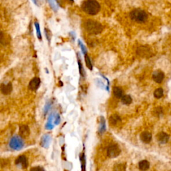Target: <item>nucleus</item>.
<instances>
[{
	"label": "nucleus",
	"instance_id": "obj_24",
	"mask_svg": "<svg viewBox=\"0 0 171 171\" xmlns=\"http://www.w3.org/2000/svg\"><path fill=\"white\" fill-rule=\"evenodd\" d=\"M48 1L53 10L57 11L58 9V4H57L56 0H48Z\"/></svg>",
	"mask_w": 171,
	"mask_h": 171
},
{
	"label": "nucleus",
	"instance_id": "obj_26",
	"mask_svg": "<svg viewBox=\"0 0 171 171\" xmlns=\"http://www.w3.org/2000/svg\"><path fill=\"white\" fill-rule=\"evenodd\" d=\"M85 62H86V66L88 67V68L90 70H92V69H93L92 64L91 60L90 59V57H89L88 54L85 55Z\"/></svg>",
	"mask_w": 171,
	"mask_h": 171
},
{
	"label": "nucleus",
	"instance_id": "obj_32",
	"mask_svg": "<svg viewBox=\"0 0 171 171\" xmlns=\"http://www.w3.org/2000/svg\"><path fill=\"white\" fill-rule=\"evenodd\" d=\"M32 1L35 6H37L38 7L42 6L44 3V0H32Z\"/></svg>",
	"mask_w": 171,
	"mask_h": 171
},
{
	"label": "nucleus",
	"instance_id": "obj_12",
	"mask_svg": "<svg viewBox=\"0 0 171 171\" xmlns=\"http://www.w3.org/2000/svg\"><path fill=\"white\" fill-rule=\"evenodd\" d=\"M156 137L157 141L160 144L167 143L168 141V140H169V136H168L166 132H159V133L156 135Z\"/></svg>",
	"mask_w": 171,
	"mask_h": 171
},
{
	"label": "nucleus",
	"instance_id": "obj_21",
	"mask_svg": "<svg viewBox=\"0 0 171 171\" xmlns=\"http://www.w3.org/2000/svg\"><path fill=\"white\" fill-rule=\"evenodd\" d=\"M54 116H55V115H54L53 114H52L50 116L49 118H48L47 123L46 124H45V128L48 130H52L53 128H54V124H52V121H53V120H54Z\"/></svg>",
	"mask_w": 171,
	"mask_h": 171
},
{
	"label": "nucleus",
	"instance_id": "obj_17",
	"mask_svg": "<svg viewBox=\"0 0 171 171\" xmlns=\"http://www.w3.org/2000/svg\"><path fill=\"white\" fill-rule=\"evenodd\" d=\"M77 58H78V67H79V72H80V76L82 77V78H85L86 76V72L85 70H84V67L82 66V61H81V58H80V54L78 53L77 54Z\"/></svg>",
	"mask_w": 171,
	"mask_h": 171
},
{
	"label": "nucleus",
	"instance_id": "obj_9",
	"mask_svg": "<svg viewBox=\"0 0 171 171\" xmlns=\"http://www.w3.org/2000/svg\"><path fill=\"white\" fill-rule=\"evenodd\" d=\"M52 141V137L50 134H44V136L42 137L40 141V145L42 146L43 148H47L49 147L50 143Z\"/></svg>",
	"mask_w": 171,
	"mask_h": 171
},
{
	"label": "nucleus",
	"instance_id": "obj_5",
	"mask_svg": "<svg viewBox=\"0 0 171 171\" xmlns=\"http://www.w3.org/2000/svg\"><path fill=\"white\" fill-rule=\"evenodd\" d=\"M121 150L116 144H111L107 148V155L110 158H114L120 155Z\"/></svg>",
	"mask_w": 171,
	"mask_h": 171
},
{
	"label": "nucleus",
	"instance_id": "obj_22",
	"mask_svg": "<svg viewBox=\"0 0 171 171\" xmlns=\"http://www.w3.org/2000/svg\"><path fill=\"white\" fill-rule=\"evenodd\" d=\"M122 104L125 105H130L132 102V98L130 95H124L121 98Z\"/></svg>",
	"mask_w": 171,
	"mask_h": 171
},
{
	"label": "nucleus",
	"instance_id": "obj_11",
	"mask_svg": "<svg viewBox=\"0 0 171 171\" xmlns=\"http://www.w3.org/2000/svg\"><path fill=\"white\" fill-rule=\"evenodd\" d=\"M13 90V86H12L11 83L9 82L8 84L2 83L1 84V93L4 95H8L11 94Z\"/></svg>",
	"mask_w": 171,
	"mask_h": 171
},
{
	"label": "nucleus",
	"instance_id": "obj_10",
	"mask_svg": "<svg viewBox=\"0 0 171 171\" xmlns=\"http://www.w3.org/2000/svg\"><path fill=\"white\" fill-rule=\"evenodd\" d=\"M30 131L29 128L28 126L27 125H21L20 126V128H19V134L20 136L23 138H26L30 135Z\"/></svg>",
	"mask_w": 171,
	"mask_h": 171
},
{
	"label": "nucleus",
	"instance_id": "obj_34",
	"mask_svg": "<svg viewBox=\"0 0 171 171\" xmlns=\"http://www.w3.org/2000/svg\"><path fill=\"white\" fill-rule=\"evenodd\" d=\"M30 171H45L44 168L41 167H35L31 168Z\"/></svg>",
	"mask_w": 171,
	"mask_h": 171
},
{
	"label": "nucleus",
	"instance_id": "obj_36",
	"mask_svg": "<svg viewBox=\"0 0 171 171\" xmlns=\"http://www.w3.org/2000/svg\"><path fill=\"white\" fill-rule=\"evenodd\" d=\"M70 1H71L73 2V1H74V0H70Z\"/></svg>",
	"mask_w": 171,
	"mask_h": 171
},
{
	"label": "nucleus",
	"instance_id": "obj_16",
	"mask_svg": "<svg viewBox=\"0 0 171 171\" xmlns=\"http://www.w3.org/2000/svg\"><path fill=\"white\" fill-rule=\"evenodd\" d=\"M113 94L116 98H122L124 96V91L120 87L115 86L113 88Z\"/></svg>",
	"mask_w": 171,
	"mask_h": 171
},
{
	"label": "nucleus",
	"instance_id": "obj_27",
	"mask_svg": "<svg viewBox=\"0 0 171 171\" xmlns=\"http://www.w3.org/2000/svg\"><path fill=\"white\" fill-rule=\"evenodd\" d=\"M78 45H80V48H81V50H82V52L83 54L84 55H86V54H87V49H86V48L85 45H84V44L82 43V42L80 40H79L78 41Z\"/></svg>",
	"mask_w": 171,
	"mask_h": 171
},
{
	"label": "nucleus",
	"instance_id": "obj_7",
	"mask_svg": "<svg viewBox=\"0 0 171 171\" xmlns=\"http://www.w3.org/2000/svg\"><path fill=\"white\" fill-rule=\"evenodd\" d=\"M41 84V80L38 77H35L30 82L28 88L32 91H35L39 88Z\"/></svg>",
	"mask_w": 171,
	"mask_h": 171
},
{
	"label": "nucleus",
	"instance_id": "obj_33",
	"mask_svg": "<svg viewBox=\"0 0 171 171\" xmlns=\"http://www.w3.org/2000/svg\"><path fill=\"white\" fill-rule=\"evenodd\" d=\"M60 122V116L58 114H56L54 116V123L55 124H58Z\"/></svg>",
	"mask_w": 171,
	"mask_h": 171
},
{
	"label": "nucleus",
	"instance_id": "obj_19",
	"mask_svg": "<svg viewBox=\"0 0 171 171\" xmlns=\"http://www.w3.org/2000/svg\"><path fill=\"white\" fill-rule=\"evenodd\" d=\"M106 120L102 116L100 118V126L99 129H98V132L100 134H102L106 131Z\"/></svg>",
	"mask_w": 171,
	"mask_h": 171
},
{
	"label": "nucleus",
	"instance_id": "obj_15",
	"mask_svg": "<svg viewBox=\"0 0 171 171\" xmlns=\"http://www.w3.org/2000/svg\"><path fill=\"white\" fill-rule=\"evenodd\" d=\"M137 53L140 56L144 57L146 56H150V50L146 46H140L137 50Z\"/></svg>",
	"mask_w": 171,
	"mask_h": 171
},
{
	"label": "nucleus",
	"instance_id": "obj_6",
	"mask_svg": "<svg viewBox=\"0 0 171 171\" xmlns=\"http://www.w3.org/2000/svg\"><path fill=\"white\" fill-rule=\"evenodd\" d=\"M15 163L17 166L20 167L21 168H23V169H25V168H28V159L24 155H21L18 156L16 158Z\"/></svg>",
	"mask_w": 171,
	"mask_h": 171
},
{
	"label": "nucleus",
	"instance_id": "obj_25",
	"mask_svg": "<svg viewBox=\"0 0 171 171\" xmlns=\"http://www.w3.org/2000/svg\"><path fill=\"white\" fill-rule=\"evenodd\" d=\"M34 26H35V30H36V34H37V38L40 40H42V33H41V31H40V27L39 23H38V21H35Z\"/></svg>",
	"mask_w": 171,
	"mask_h": 171
},
{
	"label": "nucleus",
	"instance_id": "obj_3",
	"mask_svg": "<svg viewBox=\"0 0 171 171\" xmlns=\"http://www.w3.org/2000/svg\"><path fill=\"white\" fill-rule=\"evenodd\" d=\"M130 18L138 23H144L148 20V14L143 9H135L130 13Z\"/></svg>",
	"mask_w": 171,
	"mask_h": 171
},
{
	"label": "nucleus",
	"instance_id": "obj_28",
	"mask_svg": "<svg viewBox=\"0 0 171 171\" xmlns=\"http://www.w3.org/2000/svg\"><path fill=\"white\" fill-rule=\"evenodd\" d=\"M44 32H45V37H46L47 40L49 43H50V41H51V38H52V32H50V30L49 29H47V28H45L44 29Z\"/></svg>",
	"mask_w": 171,
	"mask_h": 171
},
{
	"label": "nucleus",
	"instance_id": "obj_35",
	"mask_svg": "<svg viewBox=\"0 0 171 171\" xmlns=\"http://www.w3.org/2000/svg\"><path fill=\"white\" fill-rule=\"evenodd\" d=\"M70 35L71 36L72 38V40H74L76 39V34H75V33L73 32H70Z\"/></svg>",
	"mask_w": 171,
	"mask_h": 171
},
{
	"label": "nucleus",
	"instance_id": "obj_20",
	"mask_svg": "<svg viewBox=\"0 0 171 171\" xmlns=\"http://www.w3.org/2000/svg\"><path fill=\"white\" fill-rule=\"evenodd\" d=\"M80 160L81 162L82 171H86V156L84 151L80 154Z\"/></svg>",
	"mask_w": 171,
	"mask_h": 171
},
{
	"label": "nucleus",
	"instance_id": "obj_4",
	"mask_svg": "<svg viewBox=\"0 0 171 171\" xmlns=\"http://www.w3.org/2000/svg\"><path fill=\"white\" fill-rule=\"evenodd\" d=\"M9 146L12 150H20L23 147L24 142L23 138L20 136H13L10 139L9 143Z\"/></svg>",
	"mask_w": 171,
	"mask_h": 171
},
{
	"label": "nucleus",
	"instance_id": "obj_14",
	"mask_svg": "<svg viewBox=\"0 0 171 171\" xmlns=\"http://www.w3.org/2000/svg\"><path fill=\"white\" fill-rule=\"evenodd\" d=\"M140 140L144 143L148 144L150 143L152 140V134L149 132L144 131L140 134Z\"/></svg>",
	"mask_w": 171,
	"mask_h": 171
},
{
	"label": "nucleus",
	"instance_id": "obj_30",
	"mask_svg": "<svg viewBox=\"0 0 171 171\" xmlns=\"http://www.w3.org/2000/svg\"><path fill=\"white\" fill-rule=\"evenodd\" d=\"M52 102L51 101H49V102H48L46 103V104H45V107H44V114L45 115L49 111V110L50 109V108H51V106H52Z\"/></svg>",
	"mask_w": 171,
	"mask_h": 171
},
{
	"label": "nucleus",
	"instance_id": "obj_23",
	"mask_svg": "<svg viewBox=\"0 0 171 171\" xmlns=\"http://www.w3.org/2000/svg\"><path fill=\"white\" fill-rule=\"evenodd\" d=\"M164 95V90L162 88H158L157 89H156L155 91L154 92V96L157 99H160Z\"/></svg>",
	"mask_w": 171,
	"mask_h": 171
},
{
	"label": "nucleus",
	"instance_id": "obj_13",
	"mask_svg": "<svg viewBox=\"0 0 171 171\" xmlns=\"http://www.w3.org/2000/svg\"><path fill=\"white\" fill-rule=\"evenodd\" d=\"M109 123L112 126H117L118 125L121 123V118L118 114H113L110 116Z\"/></svg>",
	"mask_w": 171,
	"mask_h": 171
},
{
	"label": "nucleus",
	"instance_id": "obj_31",
	"mask_svg": "<svg viewBox=\"0 0 171 171\" xmlns=\"http://www.w3.org/2000/svg\"><path fill=\"white\" fill-rule=\"evenodd\" d=\"M126 170V167L123 165V164H120L116 166L115 171H125Z\"/></svg>",
	"mask_w": 171,
	"mask_h": 171
},
{
	"label": "nucleus",
	"instance_id": "obj_29",
	"mask_svg": "<svg viewBox=\"0 0 171 171\" xmlns=\"http://www.w3.org/2000/svg\"><path fill=\"white\" fill-rule=\"evenodd\" d=\"M163 113V110L161 107H157L155 108V110H154V114H155L156 116H160V115H162Z\"/></svg>",
	"mask_w": 171,
	"mask_h": 171
},
{
	"label": "nucleus",
	"instance_id": "obj_2",
	"mask_svg": "<svg viewBox=\"0 0 171 171\" xmlns=\"http://www.w3.org/2000/svg\"><path fill=\"white\" fill-rule=\"evenodd\" d=\"M84 28L86 32L92 35H98L103 31V26L98 21L88 20L84 23Z\"/></svg>",
	"mask_w": 171,
	"mask_h": 171
},
{
	"label": "nucleus",
	"instance_id": "obj_8",
	"mask_svg": "<svg viewBox=\"0 0 171 171\" xmlns=\"http://www.w3.org/2000/svg\"><path fill=\"white\" fill-rule=\"evenodd\" d=\"M164 78H165V74L160 70H156L153 72V79L155 82L160 84L163 81Z\"/></svg>",
	"mask_w": 171,
	"mask_h": 171
},
{
	"label": "nucleus",
	"instance_id": "obj_18",
	"mask_svg": "<svg viewBox=\"0 0 171 171\" xmlns=\"http://www.w3.org/2000/svg\"><path fill=\"white\" fill-rule=\"evenodd\" d=\"M139 169L142 171H146L150 168V163L148 160H143L138 163Z\"/></svg>",
	"mask_w": 171,
	"mask_h": 171
},
{
	"label": "nucleus",
	"instance_id": "obj_1",
	"mask_svg": "<svg viewBox=\"0 0 171 171\" xmlns=\"http://www.w3.org/2000/svg\"><path fill=\"white\" fill-rule=\"evenodd\" d=\"M84 12L90 16H95L99 13L101 7L96 0H86L81 6Z\"/></svg>",
	"mask_w": 171,
	"mask_h": 171
}]
</instances>
